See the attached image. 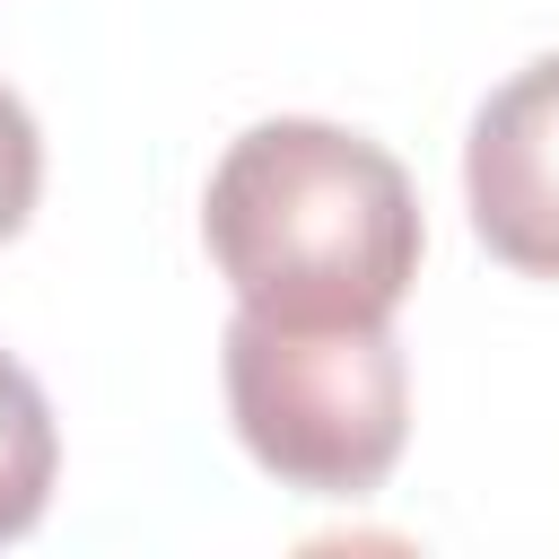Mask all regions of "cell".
I'll return each mask as SVG.
<instances>
[{
    "label": "cell",
    "instance_id": "obj_1",
    "mask_svg": "<svg viewBox=\"0 0 559 559\" xmlns=\"http://www.w3.org/2000/svg\"><path fill=\"white\" fill-rule=\"evenodd\" d=\"M201 236L236 306L288 323H393L419 280L411 175L341 122H253L201 201Z\"/></svg>",
    "mask_w": 559,
    "mask_h": 559
},
{
    "label": "cell",
    "instance_id": "obj_2",
    "mask_svg": "<svg viewBox=\"0 0 559 559\" xmlns=\"http://www.w3.org/2000/svg\"><path fill=\"white\" fill-rule=\"evenodd\" d=\"M227 411L262 472L314 498H358L402 463L411 437V367L384 323H227Z\"/></svg>",
    "mask_w": 559,
    "mask_h": 559
},
{
    "label": "cell",
    "instance_id": "obj_3",
    "mask_svg": "<svg viewBox=\"0 0 559 559\" xmlns=\"http://www.w3.org/2000/svg\"><path fill=\"white\" fill-rule=\"evenodd\" d=\"M463 192H472L480 245L507 271L559 280V52L524 61L480 105L463 148Z\"/></svg>",
    "mask_w": 559,
    "mask_h": 559
},
{
    "label": "cell",
    "instance_id": "obj_4",
    "mask_svg": "<svg viewBox=\"0 0 559 559\" xmlns=\"http://www.w3.org/2000/svg\"><path fill=\"white\" fill-rule=\"evenodd\" d=\"M52 463H61L52 402H44V384L0 349V542L35 533V515H44V498H52Z\"/></svg>",
    "mask_w": 559,
    "mask_h": 559
},
{
    "label": "cell",
    "instance_id": "obj_5",
    "mask_svg": "<svg viewBox=\"0 0 559 559\" xmlns=\"http://www.w3.org/2000/svg\"><path fill=\"white\" fill-rule=\"evenodd\" d=\"M35 192H44V140H35V114L0 87V245L26 227Z\"/></svg>",
    "mask_w": 559,
    "mask_h": 559
}]
</instances>
